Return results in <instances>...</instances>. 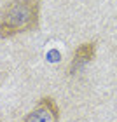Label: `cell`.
Listing matches in <instances>:
<instances>
[{"label":"cell","mask_w":117,"mask_h":122,"mask_svg":"<svg viewBox=\"0 0 117 122\" xmlns=\"http://www.w3.org/2000/svg\"><path fill=\"white\" fill-rule=\"evenodd\" d=\"M38 0H11L0 12V37L11 38L38 26Z\"/></svg>","instance_id":"6da1fadb"},{"label":"cell","mask_w":117,"mask_h":122,"mask_svg":"<svg viewBox=\"0 0 117 122\" xmlns=\"http://www.w3.org/2000/svg\"><path fill=\"white\" fill-rule=\"evenodd\" d=\"M94 56H96V42H86L82 46H79L74 52V58H72V63H70V68H68L70 73L72 75L77 73L82 66L91 63L94 59Z\"/></svg>","instance_id":"3957f363"},{"label":"cell","mask_w":117,"mask_h":122,"mask_svg":"<svg viewBox=\"0 0 117 122\" xmlns=\"http://www.w3.org/2000/svg\"><path fill=\"white\" fill-rule=\"evenodd\" d=\"M58 120H59V108L54 98L51 96H44L23 119V122H58Z\"/></svg>","instance_id":"7a4b0ae2"}]
</instances>
